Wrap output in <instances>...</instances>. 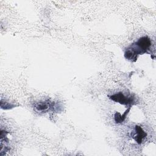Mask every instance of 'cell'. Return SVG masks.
<instances>
[{
  "instance_id": "cell-1",
  "label": "cell",
  "mask_w": 156,
  "mask_h": 156,
  "mask_svg": "<svg viewBox=\"0 0 156 156\" xmlns=\"http://www.w3.org/2000/svg\"><path fill=\"white\" fill-rule=\"evenodd\" d=\"M151 46V40L147 36H144L140 38L136 42L132 43L127 49H129L137 57L140 54L148 53V51Z\"/></svg>"
},
{
  "instance_id": "cell-2",
  "label": "cell",
  "mask_w": 156,
  "mask_h": 156,
  "mask_svg": "<svg viewBox=\"0 0 156 156\" xmlns=\"http://www.w3.org/2000/svg\"><path fill=\"white\" fill-rule=\"evenodd\" d=\"M108 97L110 99L116 102H118L122 105H127L130 107L135 101V98L133 95L129 94L126 96L122 92L115 93L114 94L108 96Z\"/></svg>"
},
{
  "instance_id": "cell-3",
  "label": "cell",
  "mask_w": 156,
  "mask_h": 156,
  "mask_svg": "<svg viewBox=\"0 0 156 156\" xmlns=\"http://www.w3.org/2000/svg\"><path fill=\"white\" fill-rule=\"evenodd\" d=\"M34 108L37 112L46 113L54 108V102L49 99L41 101L34 105Z\"/></svg>"
},
{
  "instance_id": "cell-4",
  "label": "cell",
  "mask_w": 156,
  "mask_h": 156,
  "mask_svg": "<svg viewBox=\"0 0 156 156\" xmlns=\"http://www.w3.org/2000/svg\"><path fill=\"white\" fill-rule=\"evenodd\" d=\"M147 136V133L143 130V129L140 126H135V132L132 133V137L135 140V141L141 144L143 142V139Z\"/></svg>"
},
{
  "instance_id": "cell-5",
  "label": "cell",
  "mask_w": 156,
  "mask_h": 156,
  "mask_svg": "<svg viewBox=\"0 0 156 156\" xmlns=\"http://www.w3.org/2000/svg\"><path fill=\"white\" fill-rule=\"evenodd\" d=\"M131 107H129L125 111V112L121 115L119 112H116L114 115V119H115V121L116 122V123H121L122 122H123L126 116H127V115L128 114V113L129 112L130 110Z\"/></svg>"
},
{
  "instance_id": "cell-6",
  "label": "cell",
  "mask_w": 156,
  "mask_h": 156,
  "mask_svg": "<svg viewBox=\"0 0 156 156\" xmlns=\"http://www.w3.org/2000/svg\"><path fill=\"white\" fill-rule=\"evenodd\" d=\"M16 105H15V104H11L10 102H7L6 101H5L4 102H3V101H1V107L2 108L4 109H10V108H12L15 107H16Z\"/></svg>"
}]
</instances>
